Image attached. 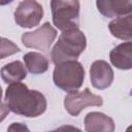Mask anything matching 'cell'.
<instances>
[{"label": "cell", "mask_w": 132, "mask_h": 132, "mask_svg": "<svg viewBox=\"0 0 132 132\" xmlns=\"http://www.w3.org/2000/svg\"><path fill=\"white\" fill-rule=\"evenodd\" d=\"M5 103L10 111L26 118L41 116L47 106L46 99L42 93L30 90L20 81L9 84L5 91Z\"/></svg>", "instance_id": "6da1fadb"}, {"label": "cell", "mask_w": 132, "mask_h": 132, "mask_svg": "<svg viewBox=\"0 0 132 132\" xmlns=\"http://www.w3.org/2000/svg\"><path fill=\"white\" fill-rule=\"evenodd\" d=\"M87 38L79 28L62 31L58 41L51 52V58L55 65L65 61L76 60L86 50Z\"/></svg>", "instance_id": "7a4b0ae2"}, {"label": "cell", "mask_w": 132, "mask_h": 132, "mask_svg": "<svg viewBox=\"0 0 132 132\" xmlns=\"http://www.w3.org/2000/svg\"><path fill=\"white\" fill-rule=\"evenodd\" d=\"M54 84L65 92L78 90L85 80V68L76 60L65 61L55 66Z\"/></svg>", "instance_id": "3957f363"}, {"label": "cell", "mask_w": 132, "mask_h": 132, "mask_svg": "<svg viewBox=\"0 0 132 132\" xmlns=\"http://www.w3.org/2000/svg\"><path fill=\"white\" fill-rule=\"evenodd\" d=\"M53 24L60 31L79 27V0H51Z\"/></svg>", "instance_id": "277c9868"}, {"label": "cell", "mask_w": 132, "mask_h": 132, "mask_svg": "<svg viewBox=\"0 0 132 132\" xmlns=\"http://www.w3.org/2000/svg\"><path fill=\"white\" fill-rule=\"evenodd\" d=\"M102 104V97L93 94L88 88L84 91L75 90L68 92L64 98V107L72 117H77L82 109L89 106H101Z\"/></svg>", "instance_id": "5b68a950"}, {"label": "cell", "mask_w": 132, "mask_h": 132, "mask_svg": "<svg viewBox=\"0 0 132 132\" xmlns=\"http://www.w3.org/2000/svg\"><path fill=\"white\" fill-rule=\"evenodd\" d=\"M56 37V29L48 22H45L36 30L25 32L22 35V42L26 47L36 48L38 51L46 53L50 51Z\"/></svg>", "instance_id": "8992f818"}, {"label": "cell", "mask_w": 132, "mask_h": 132, "mask_svg": "<svg viewBox=\"0 0 132 132\" xmlns=\"http://www.w3.org/2000/svg\"><path fill=\"white\" fill-rule=\"evenodd\" d=\"M43 18V8L36 0H23L14 10V22L22 28H33Z\"/></svg>", "instance_id": "52a82bcc"}, {"label": "cell", "mask_w": 132, "mask_h": 132, "mask_svg": "<svg viewBox=\"0 0 132 132\" xmlns=\"http://www.w3.org/2000/svg\"><path fill=\"white\" fill-rule=\"evenodd\" d=\"M90 78L94 88L98 90L107 89L113 81V71L111 66L104 60L94 61L90 68Z\"/></svg>", "instance_id": "ba28073f"}, {"label": "cell", "mask_w": 132, "mask_h": 132, "mask_svg": "<svg viewBox=\"0 0 132 132\" xmlns=\"http://www.w3.org/2000/svg\"><path fill=\"white\" fill-rule=\"evenodd\" d=\"M96 5L105 18H118L132 11V0H96Z\"/></svg>", "instance_id": "9c48e42d"}, {"label": "cell", "mask_w": 132, "mask_h": 132, "mask_svg": "<svg viewBox=\"0 0 132 132\" xmlns=\"http://www.w3.org/2000/svg\"><path fill=\"white\" fill-rule=\"evenodd\" d=\"M85 129L88 132H113V120L103 112L91 111L85 117Z\"/></svg>", "instance_id": "30bf717a"}, {"label": "cell", "mask_w": 132, "mask_h": 132, "mask_svg": "<svg viewBox=\"0 0 132 132\" xmlns=\"http://www.w3.org/2000/svg\"><path fill=\"white\" fill-rule=\"evenodd\" d=\"M109 59L111 64L121 70L131 69L132 68V42L126 41L113 47L109 53Z\"/></svg>", "instance_id": "8fae6325"}, {"label": "cell", "mask_w": 132, "mask_h": 132, "mask_svg": "<svg viewBox=\"0 0 132 132\" xmlns=\"http://www.w3.org/2000/svg\"><path fill=\"white\" fill-rule=\"evenodd\" d=\"M132 15L131 13L121 15L112 20L108 24V29L111 35L118 39L131 41L132 40Z\"/></svg>", "instance_id": "7c38bea8"}, {"label": "cell", "mask_w": 132, "mask_h": 132, "mask_svg": "<svg viewBox=\"0 0 132 132\" xmlns=\"http://www.w3.org/2000/svg\"><path fill=\"white\" fill-rule=\"evenodd\" d=\"M1 77L4 82L11 84L15 81H21L27 76V70L25 65L21 61H13L4 65L0 70Z\"/></svg>", "instance_id": "4fadbf2b"}, {"label": "cell", "mask_w": 132, "mask_h": 132, "mask_svg": "<svg viewBox=\"0 0 132 132\" xmlns=\"http://www.w3.org/2000/svg\"><path fill=\"white\" fill-rule=\"evenodd\" d=\"M25 66L32 74H41L48 69V60L41 54L29 52L23 57Z\"/></svg>", "instance_id": "5bb4252c"}, {"label": "cell", "mask_w": 132, "mask_h": 132, "mask_svg": "<svg viewBox=\"0 0 132 132\" xmlns=\"http://www.w3.org/2000/svg\"><path fill=\"white\" fill-rule=\"evenodd\" d=\"M20 47L13 43L11 40L1 37L0 40V59H4L8 56L14 55L16 53H20Z\"/></svg>", "instance_id": "9a60e30c"}, {"label": "cell", "mask_w": 132, "mask_h": 132, "mask_svg": "<svg viewBox=\"0 0 132 132\" xmlns=\"http://www.w3.org/2000/svg\"><path fill=\"white\" fill-rule=\"evenodd\" d=\"M9 108L8 106L6 105V103H3V102H0V122H2L9 113Z\"/></svg>", "instance_id": "2e32d148"}, {"label": "cell", "mask_w": 132, "mask_h": 132, "mask_svg": "<svg viewBox=\"0 0 132 132\" xmlns=\"http://www.w3.org/2000/svg\"><path fill=\"white\" fill-rule=\"evenodd\" d=\"M8 130H28V128L24 125H22V123H13Z\"/></svg>", "instance_id": "e0dca14e"}, {"label": "cell", "mask_w": 132, "mask_h": 132, "mask_svg": "<svg viewBox=\"0 0 132 132\" xmlns=\"http://www.w3.org/2000/svg\"><path fill=\"white\" fill-rule=\"evenodd\" d=\"M13 0H0V5H6L8 3H11Z\"/></svg>", "instance_id": "ac0fdd59"}, {"label": "cell", "mask_w": 132, "mask_h": 132, "mask_svg": "<svg viewBox=\"0 0 132 132\" xmlns=\"http://www.w3.org/2000/svg\"><path fill=\"white\" fill-rule=\"evenodd\" d=\"M1 98H2V88L0 86V102H1Z\"/></svg>", "instance_id": "d6986e66"}, {"label": "cell", "mask_w": 132, "mask_h": 132, "mask_svg": "<svg viewBox=\"0 0 132 132\" xmlns=\"http://www.w3.org/2000/svg\"><path fill=\"white\" fill-rule=\"evenodd\" d=\"M0 40H1V37H0Z\"/></svg>", "instance_id": "ffe728a7"}]
</instances>
